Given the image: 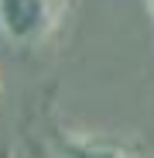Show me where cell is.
Wrapping results in <instances>:
<instances>
[{
    "label": "cell",
    "instance_id": "7a4b0ae2",
    "mask_svg": "<svg viewBox=\"0 0 154 158\" xmlns=\"http://www.w3.org/2000/svg\"><path fill=\"white\" fill-rule=\"evenodd\" d=\"M58 158H134L116 144L106 141H62L58 144Z\"/></svg>",
    "mask_w": 154,
    "mask_h": 158
},
{
    "label": "cell",
    "instance_id": "6da1fadb",
    "mask_svg": "<svg viewBox=\"0 0 154 158\" xmlns=\"http://www.w3.org/2000/svg\"><path fill=\"white\" fill-rule=\"evenodd\" d=\"M65 0H0V31L17 45H34L58 24Z\"/></svg>",
    "mask_w": 154,
    "mask_h": 158
}]
</instances>
